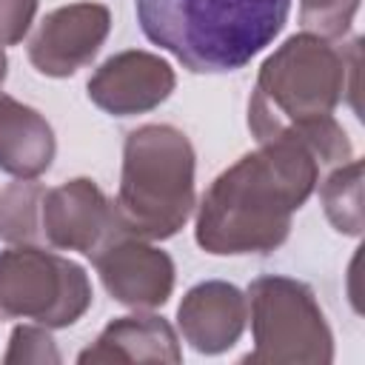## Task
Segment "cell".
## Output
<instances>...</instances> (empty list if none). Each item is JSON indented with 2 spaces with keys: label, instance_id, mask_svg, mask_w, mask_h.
<instances>
[{
  "label": "cell",
  "instance_id": "6da1fadb",
  "mask_svg": "<svg viewBox=\"0 0 365 365\" xmlns=\"http://www.w3.org/2000/svg\"><path fill=\"white\" fill-rule=\"evenodd\" d=\"M322 163L297 137H274L242 154L202 194L194 240L214 257L271 254L291 234V217L317 191Z\"/></svg>",
  "mask_w": 365,
  "mask_h": 365
},
{
  "label": "cell",
  "instance_id": "7a4b0ae2",
  "mask_svg": "<svg viewBox=\"0 0 365 365\" xmlns=\"http://www.w3.org/2000/svg\"><path fill=\"white\" fill-rule=\"evenodd\" d=\"M362 37L351 43L328 40L314 31L291 34L259 66L248 128L257 143L331 120L336 106L356 94Z\"/></svg>",
  "mask_w": 365,
  "mask_h": 365
},
{
  "label": "cell",
  "instance_id": "3957f363",
  "mask_svg": "<svg viewBox=\"0 0 365 365\" xmlns=\"http://www.w3.org/2000/svg\"><path fill=\"white\" fill-rule=\"evenodd\" d=\"M143 34L194 74L248 66L285 29L291 0H134Z\"/></svg>",
  "mask_w": 365,
  "mask_h": 365
},
{
  "label": "cell",
  "instance_id": "277c9868",
  "mask_svg": "<svg viewBox=\"0 0 365 365\" xmlns=\"http://www.w3.org/2000/svg\"><path fill=\"white\" fill-rule=\"evenodd\" d=\"M194 168V145L180 128L148 123L128 131L120 188L111 200L120 231L151 242L174 237L197 208Z\"/></svg>",
  "mask_w": 365,
  "mask_h": 365
},
{
  "label": "cell",
  "instance_id": "5b68a950",
  "mask_svg": "<svg viewBox=\"0 0 365 365\" xmlns=\"http://www.w3.org/2000/svg\"><path fill=\"white\" fill-rule=\"evenodd\" d=\"M245 299L251 308L254 351H248L242 362L251 365L334 362V334L311 285L294 277L268 274V277H257L248 285Z\"/></svg>",
  "mask_w": 365,
  "mask_h": 365
},
{
  "label": "cell",
  "instance_id": "8992f818",
  "mask_svg": "<svg viewBox=\"0 0 365 365\" xmlns=\"http://www.w3.org/2000/svg\"><path fill=\"white\" fill-rule=\"evenodd\" d=\"M91 308V279L74 259L46 245H9L0 251V319H34L68 328Z\"/></svg>",
  "mask_w": 365,
  "mask_h": 365
},
{
  "label": "cell",
  "instance_id": "52a82bcc",
  "mask_svg": "<svg viewBox=\"0 0 365 365\" xmlns=\"http://www.w3.org/2000/svg\"><path fill=\"white\" fill-rule=\"evenodd\" d=\"M117 231L114 205L91 177H74L46 188L40 205V237L46 248L80 251L91 259Z\"/></svg>",
  "mask_w": 365,
  "mask_h": 365
},
{
  "label": "cell",
  "instance_id": "ba28073f",
  "mask_svg": "<svg viewBox=\"0 0 365 365\" xmlns=\"http://www.w3.org/2000/svg\"><path fill=\"white\" fill-rule=\"evenodd\" d=\"M91 262L108 297L125 308H160L174 291V259L151 245V240L117 231L100 245Z\"/></svg>",
  "mask_w": 365,
  "mask_h": 365
},
{
  "label": "cell",
  "instance_id": "9c48e42d",
  "mask_svg": "<svg viewBox=\"0 0 365 365\" xmlns=\"http://www.w3.org/2000/svg\"><path fill=\"white\" fill-rule=\"evenodd\" d=\"M111 31V11L103 3H68L48 11L29 37V63L46 77H71L88 66Z\"/></svg>",
  "mask_w": 365,
  "mask_h": 365
},
{
  "label": "cell",
  "instance_id": "30bf717a",
  "mask_svg": "<svg viewBox=\"0 0 365 365\" xmlns=\"http://www.w3.org/2000/svg\"><path fill=\"white\" fill-rule=\"evenodd\" d=\"M177 74L154 51L128 48L103 60L88 77V100L111 117H134L154 111L171 97Z\"/></svg>",
  "mask_w": 365,
  "mask_h": 365
},
{
  "label": "cell",
  "instance_id": "8fae6325",
  "mask_svg": "<svg viewBox=\"0 0 365 365\" xmlns=\"http://www.w3.org/2000/svg\"><path fill=\"white\" fill-rule=\"evenodd\" d=\"M248 322L245 294L225 279H205L185 291L177 308L182 339L205 356L225 354L237 345Z\"/></svg>",
  "mask_w": 365,
  "mask_h": 365
},
{
  "label": "cell",
  "instance_id": "7c38bea8",
  "mask_svg": "<svg viewBox=\"0 0 365 365\" xmlns=\"http://www.w3.org/2000/svg\"><path fill=\"white\" fill-rule=\"evenodd\" d=\"M77 362H182L177 331L157 314H131L111 319L94 345L80 351Z\"/></svg>",
  "mask_w": 365,
  "mask_h": 365
},
{
  "label": "cell",
  "instance_id": "4fadbf2b",
  "mask_svg": "<svg viewBox=\"0 0 365 365\" xmlns=\"http://www.w3.org/2000/svg\"><path fill=\"white\" fill-rule=\"evenodd\" d=\"M57 140L51 123L31 106L0 91V171L37 180L54 163Z\"/></svg>",
  "mask_w": 365,
  "mask_h": 365
},
{
  "label": "cell",
  "instance_id": "5bb4252c",
  "mask_svg": "<svg viewBox=\"0 0 365 365\" xmlns=\"http://www.w3.org/2000/svg\"><path fill=\"white\" fill-rule=\"evenodd\" d=\"M319 200L334 231L345 237L362 234V163L348 160L334 165L319 182Z\"/></svg>",
  "mask_w": 365,
  "mask_h": 365
},
{
  "label": "cell",
  "instance_id": "9a60e30c",
  "mask_svg": "<svg viewBox=\"0 0 365 365\" xmlns=\"http://www.w3.org/2000/svg\"><path fill=\"white\" fill-rule=\"evenodd\" d=\"M46 185L37 180H17L0 191V240L9 245H43L40 205Z\"/></svg>",
  "mask_w": 365,
  "mask_h": 365
},
{
  "label": "cell",
  "instance_id": "2e32d148",
  "mask_svg": "<svg viewBox=\"0 0 365 365\" xmlns=\"http://www.w3.org/2000/svg\"><path fill=\"white\" fill-rule=\"evenodd\" d=\"M359 0H299V23L328 40H342L351 31Z\"/></svg>",
  "mask_w": 365,
  "mask_h": 365
},
{
  "label": "cell",
  "instance_id": "e0dca14e",
  "mask_svg": "<svg viewBox=\"0 0 365 365\" xmlns=\"http://www.w3.org/2000/svg\"><path fill=\"white\" fill-rule=\"evenodd\" d=\"M60 359L63 356H60V351H57V345H54V339H51L46 325H17L11 331V336H9V351L3 356L6 365H29V362H34V365H46V362L57 365Z\"/></svg>",
  "mask_w": 365,
  "mask_h": 365
},
{
  "label": "cell",
  "instance_id": "ac0fdd59",
  "mask_svg": "<svg viewBox=\"0 0 365 365\" xmlns=\"http://www.w3.org/2000/svg\"><path fill=\"white\" fill-rule=\"evenodd\" d=\"M40 0H0V43L17 46L29 34Z\"/></svg>",
  "mask_w": 365,
  "mask_h": 365
},
{
  "label": "cell",
  "instance_id": "d6986e66",
  "mask_svg": "<svg viewBox=\"0 0 365 365\" xmlns=\"http://www.w3.org/2000/svg\"><path fill=\"white\" fill-rule=\"evenodd\" d=\"M6 74H9V57H6V48H3V43H0V86H3Z\"/></svg>",
  "mask_w": 365,
  "mask_h": 365
}]
</instances>
